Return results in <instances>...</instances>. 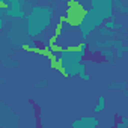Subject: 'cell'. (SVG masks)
I'll return each instance as SVG.
<instances>
[{"mask_svg": "<svg viewBox=\"0 0 128 128\" xmlns=\"http://www.w3.org/2000/svg\"><path fill=\"white\" fill-rule=\"evenodd\" d=\"M120 122H122V118H120V114H119V113H116V114H114V124H113V126H112V128H118V125H119Z\"/></svg>", "mask_w": 128, "mask_h": 128, "instance_id": "obj_2", "label": "cell"}, {"mask_svg": "<svg viewBox=\"0 0 128 128\" xmlns=\"http://www.w3.org/2000/svg\"><path fill=\"white\" fill-rule=\"evenodd\" d=\"M0 6H2V8H8V5L5 2H0Z\"/></svg>", "mask_w": 128, "mask_h": 128, "instance_id": "obj_3", "label": "cell"}, {"mask_svg": "<svg viewBox=\"0 0 128 128\" xmlns=\"http://www.w3.org/2000/svg\"><path fill=\"white\" fill-rule=\"evenodd\" d=\"M29 104L33 107V110H35V119H36V128H44L42 126V124H41V107H39V104H36V101L33 100V98H29Z\"/></svg>", "mask_w": 128, "mask_h": 128, "instance_id": "obj_1", "label": "cell"}]
</instances>
